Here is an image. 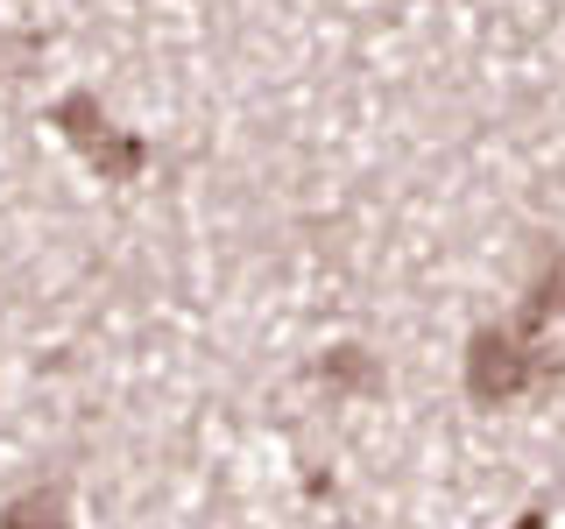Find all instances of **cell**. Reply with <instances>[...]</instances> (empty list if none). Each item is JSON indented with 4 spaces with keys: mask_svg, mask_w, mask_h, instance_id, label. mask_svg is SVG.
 <instances>
[{
    "mask_svg": "<svg viewBox=\"0 0 565 529\" xmlns=\"http://www.w3.org/2000/svg\"><path fill=\"white\" fill-rule=\"evenodd\" d=\"M509 339H516L530 381L565 375V269H552L537 290H530V304H523L516 325H509Z\"/></svg>",
    "mask_w": 565,
    "mask_h": 529,
    "instance_id": "7a4b0ae2",
    "label": "cell"
},
{
    "mask_svg": "<svg viewBox=\"0 0 565 529\" xmlns=\"http://www.w3.org/2000/svg\"><path fill=\"white\" fill-rule=\"evenodd\" d=\"M0 529H71V522H64V501H57V494H22V501L0 516Z\"/></svg>",
    "mask_w": 565,
    "mask_h": 529,
    "instance_id": "5b68a950",
    "label": "cell"
},
{
    "mask_svg": "<svg viewBox=\"0 0 565 529\" xmlns=\"http://www.w3.org/2000/svg\"><path fill=\"white\" fill-rule=\"evenodd\" d=\"M516 529H544V516H537V508H530V516H523V522H516Z\"/></svg>",
    "mask_w": 565,
    "mask_h": 529,
    "instance_id": "8992f818",
    "label": "cell"
},
{
    "mask_svg": "<svg viewBox=\"0 0 565 529\" xmlns=\"http://www.w3.org/2000/svg\"><path fill=\"white\" fill-rule=\"evenodd\" d=\"M318 375H326L332 388H375L382 375H375V360H367L361 346H332L326 360H318Z\"/></svg>",
    "mask_w": 565,
    "mask_h": 529,
    "instance_id": "277c9868",
    "label": "cell"
},
{
    "mask_svg": "<svg viewBox=\"0 0 565 529\" xmlns=\"http://www.w3.org/2000/svg\"><path fill=\"white\" fill-rule=\"evenodd\" d=\"M530 388V367H523V353L516 339H509V325L502 332H473V346H467V396L473 402H516Z\"/></svg>",
    "mask_w": 565,
    "mask_h": 529,
    "instance_id": "3957f363",
    "label": "cell"
},
{
    "mask_svg": "<svg viewBox=\"0 0 565 529\" xmlns=\"http://www.w3.org/2000/svg\"><path fill=\"white\" fill-rule=\"evenodd\" d=\"M50 128H57L71 149L99 170V184H135L141 163H149V141L128 134V128H114L93 93H64L57 106H50Z\"/></svg>",
    "mask_w": 565,
    "mask_h": 529,
    "instance_id": "6da1fadb",
    "label": "cell"
}]
</instances>
